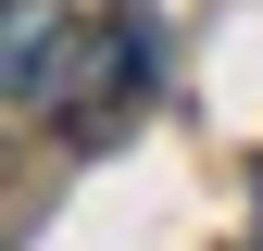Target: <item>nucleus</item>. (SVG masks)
I'll list each match as a JSON object with an SVG mask.
<instances>
[{"mask_svg": "<svg viewBox=\"0 0 263 251\" xmlns=\"http://www.w3.org/2000/svg\"><path fill=\"white\" fill-rule=\"evenodd\" d=\"M13 113L50 126V113H113L151 88V25H88V0H13Z\"/></svg>", "mask_w": 263, "mask_h": 251, "instance_id": "nucleus-1", "label": "nucleus"}, {"mask_svg": "<svg viewBox=\"0 0 263 251\" xmlns=\"http://www.w3.org/2000/svg\"><path fill=\"white\" fill-rule=\"evenodd\" d=\"M251 251H263V176H251Z\"/></svg>", "mask_w": 263, "mask_h": 251, "instance_id": "nucleus-2", "label": "nucleus"}]
</instances>
